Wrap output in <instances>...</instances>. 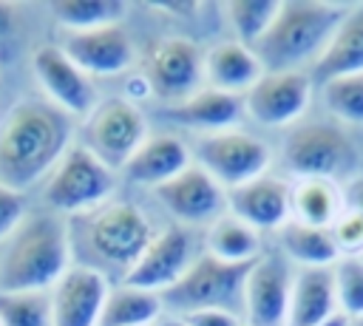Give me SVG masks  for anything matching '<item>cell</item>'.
I'll use <instances>...</instances> for the list:
<instances>
[{
	"label": "cell",
	"instance_id": "d6986e66",
	"mask_svg": "<svg viewBox=\"0 0 363 326\" xmlns=\"http://www.w3.org/2000/svg\"><path fill=\"white\" fill-rule=\"evenodd\" d=\"M247 113L244 108V96L238 94H227L210 85H201L196 94H190L187 99L164 108V116L182 128L190 130H201L207 133H221V130H233L241 116Z\"/></svg>",
	"mask_w": 363,
	"mask_h": 326
},
{
	"label": "cell",
	"instance_id": "52a82bcc",
	"mask_svg": "<svg viewBox=\"0 0 363 326\" xmlns=\"http://www.w3.org/2000/svg\"><path fill=\"white\" fill-rule=\"evenodd\" d=\"M284 162L301 179H329L349 176L357 164V150L352 139L323 122L298 125L284 139Z\"/></svg>",
	"mask_w": 363,
	"mask_h": 326
},
{
	"label": "cell",
	"instance_id": "74e56055",
	"mask_svg": "<svg viewBox=\"0 0 363 326\" xmlns=\"http://www.w3.org/2000/svg\"><path fill=\"white\" fill-rule=\"evenodd\" d=\"M11 26H14V9L9 3H0V40L11 31Z\"/></svg>",
	"mask_w": 363,
	"mask_h": 326
},
{
	"label": "cell",
	"instance_id": "277c9868",
	"mask_svg": "<svg viewBox=\"0 0 363 326\" xmlns=\"http://www.w3.org/2000/svg\"><path fill=\"white\" fill-rule=\"evenodd\" d=\"M82 244L91 252L94 269L105 275V269L119 272L122 278L133 269L139 255L153 238V227L147 215L130 201H105L96 210L79 215Z\"/></svg>",
	"mask_w": 363,
	"mask_h": 326
},
{
	"label": "cell",
	"instance_id": "6da1fadb",
	"mask_svg": "<svg viewBox=\"0 0 363 326\" xmlns=\"http://www.w3.org/2000/svg\"><path fill=\"white\" fill-rule=\"evenodd\" d=\"M71 147V116L48 99H23L0 119V181L26 190L54 170Z\"/></svg>",
	"mask_w": 363,
	"mask_h": 326
},
{
	"label": "cell",
	"instance_id": "60d3db41",
	"mask_svg": "<svg viewBox=\"0 0 363 326\" xmlns=\"http://www.w3.org/2000/svg\"><path fill=\"white\" fill-rule=\"evenodd\" d=\"M346 326H363V317H346Z\"/></svg>",
	"mask_w": 363,
	"mask_h": 326
},
{
	"label": "cell",
	"instance_id": "83f0119b",
	"mask_svg": "<svg viewBox=\"0 0 363 326\" xmlns=\"http://www.w3.org/2000/svg\"><path fill=\"white\" fill-rule=\"evenodd\" d=\"M51 17L65 31H91V28L122 23L125 3L119 0H57L51 3Z\"/></svg>",
	"mask_w": 363,
	"mask_h": 326
},
{
	"label": "cell",
	"instance_id": "4fadbf2b",
	"mask_svg": "<svg viewBox=\"0 0 363 326\" xmlns=\"http://www.w3.org/2000/svg\"><path fill=\"white\" fill-rule=\"evenodd\" d=\"M312 85L306 71H264V77L244 94V108L267 128H286L306 111Z\"/></svg>",
	"mask_w": 363,
	"mask_h": 326
},
{
	"label": "cell",
	"instance_id": "f546056e",
	"mask_svg": "<svg viewBox=\"0 0 363 326\" xmlns=\"http://www.w3.org/2000/svg\"><path fill=\"white\" fill-rule=\"evenodd\" d=\"M0 326H54L48 292H0Z\"/></svg>",
	"mask_w": 363,
	"mask_h": 326
},
{
	"label": "cell",
	"instance_id": "484cf974",
	"mask_svg": "<svg viewBox=\"0 0 363 326\" xmlns=\"http://www.w3.org/2000/svg\"><path fill=\"white\" fill-rule=\"evenodd\" d=\"M162 298L139 286H111L99 326H153L162 317Z\"/></svg>",
	"mask_w": 363,
	"mask_h": 326
},
{
	"label": "cell",
	"instance_id": "9a60e30c",
	"mask_svg": "<svg viewBox=\"0 0 363 326\" xmlns=\"http://www.w3.org/2000/svg\"><path fill=\"white\" fill-rule=\"evenodd\" d=\"M108 292V275L88 264H71L48 289L54 326H99Z\"/></svg>",
	"mask_w": 363,
	"mask_h": 326
},
{
	"label": "cell",
	"instance_id": "e0dca14e",
	"mask_svg": "<svg viewBox=\"0 0 363 326\" xmlns=\"http://www.w3.org/2000/svg\"><path fill=\"white\" fill-rule=\"evenodd\" d=\"M60 48L88 77H116L128 71L136 57L133 40L122 23L91 31H65Z\"/></svg>",
	"mask_w": 363,
	"mask_h": 326
},
{
	"label": "cell",
	"instance_id": "ba28073f",
	"mask_svg": "<svg viewBox=\"0 0 363 326\" xmlns=\"http://www.w3.org/2000/svg\"><path fill=\"white\" fill-rule=\"evenodd\" d=\"M147 139V122L136 102L125 96H113L96 102V108L85 116V147L102 159L111 170L125 167V162L139 150Z\"/></svg>",
	"mask_w": 363,
	"mask_h": 326
},
{
	"label": "cell",
	"instance_id": "8fae6325",
	"mask_svg": "<svg viewBox=\"0 0 363 326\" xmlns=\"http://www.w3.org/2000/svg\"><path fill=\"white\" fill-rule=\"evenodd\" d=\"M196 261L193 255V238L182 224H170L162 232H153L150 244L133 264V269L122 278L128 286H139L147 292L162 295L170 289Z\"/></svg>",
	"mask_w": 363,
	"mask_h": 326
},
{
	"label": "cell",
	"instance_id": "f35d334b",
	"mask_svg": "<svg viewBox=\"0 0 363 326\" xmlns=\"http://www.w3.org/2000/svg\"><path fill=\"white\" fill-rule=\"evenodd\" d=\"M153 326H187V320L182 315H162Z\"/></svg>",
	"mask_w": 363,
	"mask_h": 326
},
{
	"label": "cell",
	"instance_id": "1f68e13d",
	"mask_svg": "<svg viewBox=\"0 0 363 326\" xmlns=\"http://www.w3.org/2000/svg\"><path fill=\"white\" fill-rule=\"evenodd\" d=\"M337 312L343 317H363V258H337L332 266Z\"/></svg>",
	"mask_w": 363,
	"mask_h": 326
},
{
	"label": "cell",
	"instance_id": "ab89813d",
	"mask_svg": "<svg viewBox=\"0 0 363 326\" xmlns=\"http://www.w3.org/2000/svg\"><path fill=\"white\" fill-rule=\"evenodd\" d=\"M323 326H346V317L343 315H337V317H332L329 323H323Z\"/></svg>",
	"mask_w": 363,
	"mask_h": 326
},
{
	"label": "cell",
	"instance_id": "30bf717a",
	"mask_svg": "<svg viewBox=\"0 0 363 326\" xmlns=\"http://www.w3.org/2000/svg\"><path fill=\"white\" fill-rule=\"evenodd\" d=\"M142 74L153 96L170 99L173 105L187 99L201 88L204 79V54L187 37H164L150 45L142 62Z\"/></svg>",
	"mask_w": 363,
	"mask_h": 326
},
{
	"label": "cell",
	"instance_id": "836d02e7",
	"mask_svg": "<svg viewBox=\"0 0 363 326\" xmlns=\"http://www.w3.org/2000/svg\"><path fill=\"white\" fill-rule=\"evenodd\" d=\"M26 218V196L0 181V244L23 224Z\"/></svg>",
	"mask_w": 363,
	"mask_h": 326
},
{
	"label": "cell",
	"instance_id": "7c38bea8",
	"mask_svg": "<svg viewBox=\"0 0 363 326\" xmlns=\"http://www.w3.org/2000/svg\"><path fill=\"white\" fill-rule=\"evenodd\" d=\"M34 77L54 108L68 116H88L96 108V91L85 71L60 45H40L31 57Z\"/></svg>",
	"mask_w": 363,
	"mask_h": 326
},
{
	"label": "cell",
	"instance_id": "4316f807",
	"mask_svg": "<svg viewBox=\"0 0 363 326\" xmlns=\"http://www.w3.org/2000/svg\"><path fill=\"white\" fill-rule=\"evenodd\" d=\"M343 193L329 179H301L292 187V215L295 221L312 227H332L343 213Z\"/></svg>",
	"mask_w": 363,
	"mask_h": 326
},
{
	"label": "cell",
	"instance_id": "8d00e7d4",
	"mask_svg": "<svg viewBox=\"0 0 363 326\" xmlns=\"http://www.w3.org/2000/svg\"><path fill=\"white\" fill-rule=\"evenodd\" d=\"M343 204L352 207V210H357V213H363V176H357V179L349 181V187L343 193Z\"/></svg>",
	"mask_w": 363,
	"mask_h": 326
},
{
	"label": "cell",
	"instance_id": "4dcf8cb0",
	"mask_svg": "<svg viewBox=\"0 0 363 326\" xmlns=\"http://www.w3.org/2000/svg\"><path fill=\"white\" fill-rule=\"evenodd\" d=\"M320 94L332 116L352 125H363V74H346L329 79L320 85Z\"/></svg>",
	"mask_w": 363,
	"mask_h": 326
},
{
	"label": "cell",
	"instance_id": "7a4b0ae2",
	"mask_svg": "<svg viewBox=\"0 0 363 326\" xmlns=\"http://www.w3.org/2000/svg\"><path fill=\"white\" fill-rule=\"evenodd\" d=\"M68 266V221L51 210L26 215L0 244V292H48Z\"/></svg>",
	"mask_w": 363,
	"mask_h": 326
},
{
	"label": "cell",
	"instance_id": "8992f818",
	"mask_svg": "<svg viewBox=\"0 0 363 326\" xmlns=\"http://www.w3.org/2000/svg\"><path fill=\"white\" fill-rule=\"evenodd\" d=\"M255 261L244 264H230L221 261L210 252L196 255L190 269L170 286L164 289L162 306L173 309V315H190L201 309H230L235 312V303L244 306V283Z\"/></svg>",
	"mask_w": 363,
	"mask_h": 326
},
{
	"label": "cell",
	"instance_id": "7402d4cb",
	"mask_svg": "<svg viewBox=\"0 0 363 326\" xmlns=\"http://www.w3.org/2000/svg\"><path fill=\"white\" fill-rule=\"evenodd\" d=\"M346 74H363V6H349L346 17L309 71L312 82L318 85Z\"/></svg>",
	"mask_w": 363,
	"mask_h": 326
},
{
	"label": "cell",
	"instance_id": "5b68a950",
	"mask_svg": "<svg viewBox=\"0 0 363 326\" xmlns=\"http://www.w3.org/2000/svg\"><path fill=\"white\" fill-rule=\"evenodd\" d=\"M113 184L116 173L102 159H96L85 145H71L45 176L43 201L51 213L62 218L85 215L99 204L111 201Z\"/></svg>",
	"mask_w": 363,
	"mask_h": 326
},
{
	"label": "cell",
	"instance_id": "d590c367",
	"mask_svg": "<svg viewBox=\"0 0 363 326\" xmlns=\"http://www.w3.org/2000/svg\"><path fill=\"white\" fill-rule=\"evenodd\" d=\"M145 96H153V91H150L145 74L139 71V74H133V77L128 79V85H125V99L136 102V99H145Z\"/></svg>",
	"mask_w": 363,
	"mask_h": 326
},
{
	"label": "cell",
	"instance_id": "f1b7e54d",
	"mask_svg": "<svg viewBox=\"0 0 363 326\" xmlns=\"http://www.w3.org/2000/svg\"><path fill=\"white\" fill-rule=\"evenodd\" d=\"M278 6V0H233L224 6V14L235 31V40L252 48L272 26Z\"/></svg>",
	"mask_w": 363,
	"mask_h": 326
},
{
	"label": "cell",
	"instance_id": "2e32d148",
	"mask_svg": "<svg viewBox=\"0 0 363 326\" xmlns=\"http://www.w3.org/2000/svg\"><path fill=\"white\" fill-rule=\"evenodd\" d=\"M292 295V272L284 258L261 252L244 283L247 326H286Z\"/></svg>",
	"mask_w": 363,
	"mask_h": 326
},
{
	"label": "cell",
	"instance_id": "d6a6232c",
	"mask_svg": "<svg viewBox=\"0 0 363 326\" xmlns=\"http://www.w3.org/2000/svg\"><path fill=\"white\" fill-rule=\"evenodd\" d=\"M332 241L340 252V258H363V213L343 207V213L329 227Z\"/></svg>",
	"mask_w": 363,
	"mask_h": 326
},
{
	"label": "cell",
	"instance_id": "3957f363",
	"mask_svg": "<svg viewBox=\"0 0 363 326\" xmlns=\"http://www.w3.org/2000/svg\"><path fill=\"white\" fill-rule=\"evenodd\" d=\"M346 11L349 6L337 3L286 0L278 6L272 26L252 51L267 71H301V65L315 62L323 54Z\"/></svg>",
	"mask_w": 363,
	"mask_h": 326
},
{
	"label": "cell",
	"instance_id": "9c48e42d",
	"mask_svg": "<svg viewBox=\"0 0 363 326\" xmlns=\"http://www.w3.org/2000/svg\"><path fill=\"white\" fill-rule=\"evenodd\" d=\"M196 164H201L224 190H233L255 176H264L269 167V147L238 128L207 133L196 145Z\"/></svg>",
	"mask_w": 363,
	"mask_h": 326
},
{
	"label": "cell",
	"instance_id": "e575fe53",
	"mask_svg": "<svg viewBox=\"0 0 363 326\" xmlns=\"http://www.w3.org/2000/svg\"><path fill=\"white\" fill-rule=\"evenodd\" d=\"M187 326H244L238 312L230 309H201V312H190L184 315Z\"/></svg>",
	"mask_w": 363,
	"mask_h": 326
},
{
	"label": "cell",
	"instance_id": "d4e9b609",
	"mask_svg": "<svg viewBox=\"0 0 363 326\" xmlns=\"http://www.w3.org/2000/svg\"><path fill=\"white\" fill-rule=\"evenodd\" d=\"M204 252H210V255H216L221 261H230V264L255 261L261 255V232L252 230L238 215L224 213L213 224H207Z\"/></svg>",
	"mask_w": 363,
	"mask_h": 326
},
{
	"label": "cell",
	"instance_id": "44dd1931",
	"mask_svg": "<svg viewBox=\"0 0 363 326\" xmlns=\"http://www.w3.org/2000/svg\"><path fill=\"white\" fill-rule=\"evenodd\" d=\"M264 65L258 60V54L238 43V40H221L216 43L207 54H204V79L210 88L227 91V94H238L244 96L261 77H264Z\"/></svg>",
	"mask_w": 363,
	"mask_h": 326
},
{
	"label": "cell",
	"instance_id": "ffe728a7",
	"mask_svg": "<svg viewBox=\"0 0 363 326\" xmlns=\"http://www.w3.org/2000/svg\"><path fill=\"white\" fill-rule=\"evenodd\" d=\"M190 150L187 145L173 133H147V139L139 145V150L125 162V176L136 184L159 187L179 176L184 167H190Z\"/></svg>",
	"mask_w": 363,
	"mask_h": 326
},
{
	"label": "cell",
	"instance_id": "cb8c5ba5",
	"mask_svg": "<svg viewBox=\"0 0 363 326\" xmlns=\"http://www.w3.org/2000/svg\"><path fill=\"white\" fill-rule=\"evenodd\" d=\"M278 241H281V252L292 264H298L301 269L335 266L337 258H340V252H337V247L332 241V232L326 227H312V224L289 218L281 227Z\"/></svg>",
	"mask_w": 363,
	"mask_h": 326
},
{
	"label": "cell",
	"instance_id": "ac0fdd59",
	"mask_svg": "<svg viewBox=\"0 0 363 326\" xmlns=\"http://www.w3.org/2000/svg\"><path fill=\"white\" fill-rule=\"evenodd\" d=\"M227 213L247 221L252 230H281L292 215V187L281 176H255L227 190Z\"/></svg>",
	"mask_w": 363,
	"mask_h": 326
},
{
	"label": "cell",
	"instance_id": "5bb4252c",
	"mask_svg": "<svg viewBox=\"0 0 363 326\" xmlns=\"http://www.w3.org/2000/svg\"><path fill=\"white\" fill-rule=\"evenodd\" d=\"M156 198L162 207L184 224H213L218 215L227 213V190L201 167L190 164L170 181L159 184Z\"/></svg>",
	"mask_w": 363,
	"mask_h": 326
},
{
	"label": "cell",
	"instance_id": "603a6c76",
	"mask_svg": "<svg viewBox=\"0 0 363 326\" xmlns=\"http://www.w3.org/2000/svg\"><path fill=\"white\" fill-rule=\"evenodd\" d=\"M337 315L340 312H337V298H335L332 266L298 269V275L292 278L286 326H323Z\"/></svg>",
	"mask_w": 363,
	"mask_h": 326
}]
</instances>
